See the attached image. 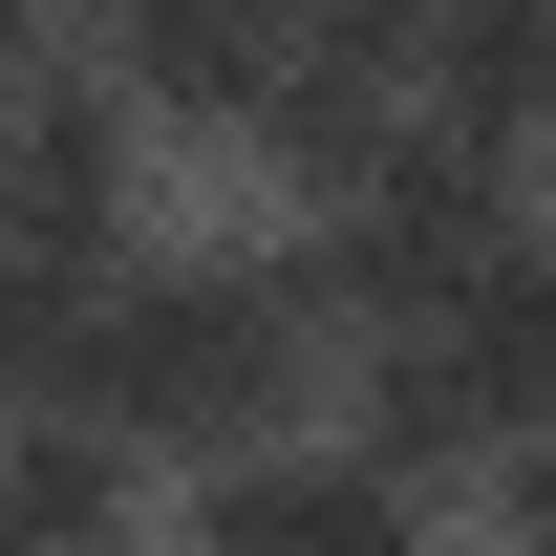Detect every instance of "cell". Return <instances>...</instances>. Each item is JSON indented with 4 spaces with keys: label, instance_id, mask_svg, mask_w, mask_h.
Masks as SVG:
<instances>
[{
    "label": "cell",
    "instance_id": "6da1fadb",
    "mask_svg": "<svg viewBox=\"0 0 556 556\" xmlns=\"http://www.w3.org/2000/svg\"><path fill=\"white\" fill-rule=\"evenodd\" d=\"M343 300H321V257H300V214H172L129 278H108V321H86L65 386H22V407H108L150 428L172 471H236V450H300V428H343Z\"/></svg>",
    "mask_w": 556,
    "mask_h": 556
},
{
    "label": "cell",
    "instance_id": "7a4b0ae2",
    "mask_svg": "<svg viewBox=\"0 0 556 556\" xmlns=\"http://www.w3.org/2000/svg\"><path fill=\"white\" fill-rule=\"evenodd\" d=\"M514 236H535V150L450 129V108H407L343 193L300 214V257H321V300H343V321H428V300H450V278H492Z\"/></svg>",
    "mask_w": 556,
    "mask_h": 556
},
{
    "label": "cell",
    "instance_id": "3957f363",
    "mask_svg": "<svg viewBox=\"0 0 556 556\" xmlns=\"http://www.w3.org/2000/svg\"><path fill=\"white\" fill-rule=\"evenodd\" d=\"M193 556H471V492L386 471L364 428H300V450L193 471Z\"/></svg>",
    "mask_w": 556,
    "mask_h": 556
},
{
    "label": "cell",
    "instance_id": "277c9868",
    "mask_svg": "<svg viewBox=\"0 0 556 556\" xmlns=\"http://www.w3.org/2000/svg\"><path fill=\"white\" fill-rule=\"evenodd\" d=\"M0 535L22 556H193V471H172L150 428H108V407H22Z\"/></svg>",
    "mask_w": 556,
    "mask_h": 556
},
{
    "label": "cell",
    "instance_id": "5b68a950",
    "mask_svg": "<svg viewBox=\"0 0 556 556\" xmlns=\"http://www.w3.org/2000/svg\"><path fill=\"white\" fill-rule=\"evenodd\" d=\"M343 428L386 471H428V492H492V407H471V364H450V321H364L343 343Z\"/></svg>",
    "mask_w": 556,
    "mask_h": 556
},
{
    "label": "cell",
    "instance_id": "8992f818",
    "mask_svg": "<svg viewBox=\"0 0 556 556\" xmlns=\"http://www.w3.org/2000/svg\"><path fill=\"white\" fill-rule=\"evenodd\" d=\"M428 321H450V364H471L492 450H535V428H556V236H514L492 278H450Z\"/></svg>",
    "mask_w": 556,
    "mask_h": 556
},
{
    "label": "cell",
    "instance_id": "52a82bcc",
    "mask_svg": "<svg viewBox=\"0 0 556 556\" xmlns=\"http://www.w3.org/2000/svg\"><path fill=\"white\" fill-rule=\"evenodd\" d=\"M428 108L492 150H556V0H428Z\"/></svg>",
    "mask_w": 556,
    "mask_h": 556
},
{
    "label": "cell",
    "instance_id": "ba28073f",
    "mask_svg": "<svg viewBox=\"0 0 556 556\" xmlns=\"http://www.w3.org/2000/svg\"><path fill=\"white\" fill-rule=\"evenodd\" d=\"M535 236H556V150H535Z\"/></svg>",
    "mask_w": 556,
    "mask_h": 556
}]
</instances>
